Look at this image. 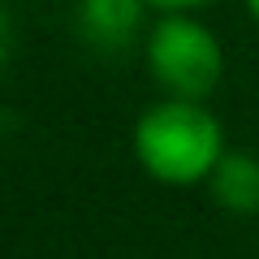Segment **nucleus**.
I'll use <instances>...</instances> for the list:
<instances>
[{"label": "nucleus", "instance_id": "nucleus-1", "mask_svg": "<svg viewBox=\"0 0 259 259\" xmlns=\"http://www.w3.org/2000/svg\"><path fill=\"white\" fill-rule=\"evenodd\" d=\"M130 147L151 182L190 190V186H207V177L229 151V139H225V121L212 112L207 100L160 95L139 112Z\"/></svg>", "mask_w": 259, "mask_h": 259}, {"label": "nucleus", "instance_id": "nucleus-2", "mask_svg": "<svg viewBox=\"0 0 259 259\" xmlns=\"http://www.w3.org/2000/svg\"><path fill=\"white\" fill-rule=\"evenodd\" d=\"M143 65L173 100H212L229 74V52L203 13H156L143 39Z\"/></svg>", "mask_w": 259, "mask_h": 259}, {"label": "nucleus", "instance_id": "nucleus-3", "mask_svg": "<svg viewBox=\"0 0 259 259\" xmlns=\"http://www.w3.org/2000/svg\"><path fill=\"white\" fill-rule=\"evenodd\" d=\"M151 22L147 0H74V26L95 52H121L147 39Z\"/></svg>", "mask_w": 259, "mask_h": 259}, {"label": "nucleus", "instance_id": "nucleus-4", "mask_svg": "<svg viewBox=\"0 0 259 259\" xmlns=\"http://www.w3.org/2000/svg\"><path fill=\"white\" fill-rule=\"evenodd\" d=\"M207 194L229 216H259V156L229 147L216 173L207 177Z\"/></svg>", "mask_w": 259, "mask_h": 259}, {"label": "nucleus", "instance_id": "nucleus-5", "mask_svg": "<svg viewBox=\"0 0 259 259\" xmlns=\"http://www.w3.org/2000/svg\"><path fill=\"white\" fill-rule=\"evenodd\" d=\"M151 13H203L212 9V5H221V0H147Z\"/></svg>", "mask_w": 259, "mask_h": 259}, {"label": "nucleus", "instance_id": "nucleus-6", "mask_svg": "<svg viewBox=\"0 0 259 259\" xmlns=\"http://www.w3.org/2000/svg\"><path fill=\"white\" fill-rule=\"evenodd\" d=\"M9 56H13V13H9V5L0 0V74H5Z\"/></svg>", "mask_w": 259, "mask_h": 259}, {"label": "nucleus", "instance_id": "nucleus-7", "mask_svg": "<svg viewBox=\"0 0 259 259\" xmlns=\"http://www.w3.org/2000/svg\"><path fill=\"white\" fill-rule=\"evenodd\" d=\"M242 9H246V18L259 26V0H242Z\"/></svg>", "mask_w": 259, "mask_h": 259}]
</instances>
